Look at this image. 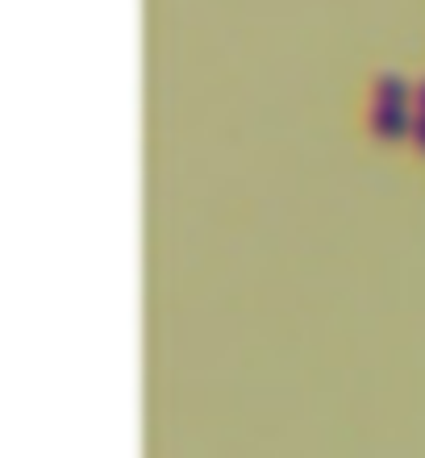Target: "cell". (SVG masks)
<instances>
[{
	"label": "cell",
	"instance_id": "6da1fadb",
	"mask_svg": "<svg viewBox=\"0 0 425 458\" xmlns=\"http://www.w3.org/2000/svg\"><path fill=\"white\" fill-rule=\"evenodd\" d=\"M367 125H371V133H379V138H401V133L413 130V113L404 109V105L371 100V109H367Z\"/></svg>",
	"mask_w": 425,
	"mask_h": 458
},
{
	"label": "cell",
	"instance_id": "7a4b0ae2",
	"mask_svg": "<svg viewBox=\"0 0 425 458\" xmlns=\"http://www.w3.org/2000/svg\"><path fill=\"white\" fill-rule=\"evenodd\" d=\"M371 88H376V100H388V105H404V97H409V84L401 72H376Z\"/></svg>",
	"mask_w": 425,
	"mask_h": 458
},
{
	"label": "cell",
	"instance_id": "3957f363",
	"mask_svg": "<svg viewBox=\"0 0 425 458\" xmlns=\"http://www.w3.org/2000/svg\"><path fill=\"white\" fill-rule=\"evenodd\" d=\"M409 138H413L417 150L425 155V109H417V113H413V130H409Z\"/></svg>",
	"mask_w": 425,
	"mask_h": 458
},
{
	"label": "cell",
	"instance_id": "277c9868",
	"mask_svg": "<svg viewBox=\"0 0 425 458\" xmlns=\"http://www.w3.org/2000/svg\"><path fill=\"white\" fill-rule=\"evenodd\" d=\"M413 97H417V109H425V75L413 84Z\"/></svg>",
	"mask_w": 425,
	"mask_h": 458
}]
</instances>
